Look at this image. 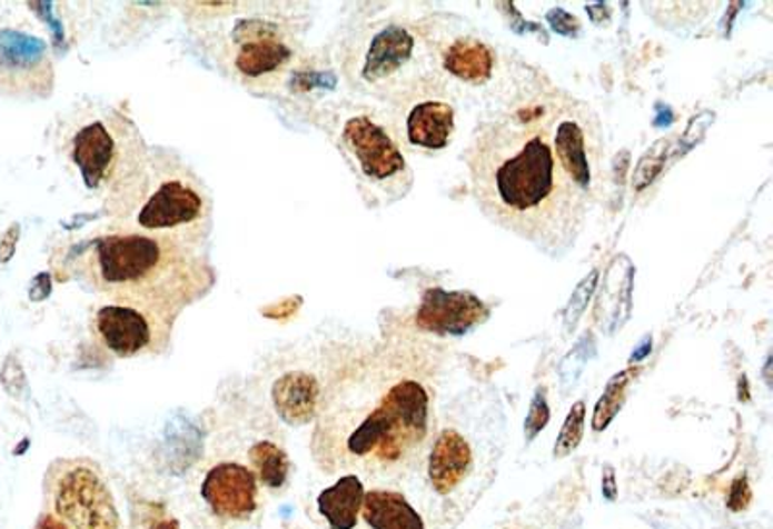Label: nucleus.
<instances>
[{
  "label": "nucleus",
  "mask_w": 773,
  "mask_h": 529,
  "mask_svg": "<svg viewBox=\"0 0 773 529\" xmlns=\"http://www.w3.org/2000/svg\"><path fill=\"white\" fill-rule=\"evenodd\" d=\"M468 167L476 199L492 221L545 250L575 240L588 196L561 169L547 107L482 128Z\"/></svg>",
  "instance_id": "nucleus-1"
},
{
  "label": "nucleus",
  "mask_w": 773,
  "mask_h": 529,
  "mask_svg": "<svg viewBox=\"0 0 773 529\" xmlns=\"http://www.w3.org/2000/svg\"><path fill=\"white\" fill-rule=\"evenodd\" d=\"M432 429V395L406 361L381 356L345 377L314 435L321 463L393 473L420 460Z\"/></svg>",
  "instance_id": "nucleus-2"
},
{
  "label": "nucleus",
  "mask_w": 773,
  "mask_h": 529,
  "mask_svg": "<svg viewBox=\"0 0 773 529\" xmlns=\"http://www.w3.org/2000/svg\"><path fill=\"white\" fill-rule=\"evenodd\" d=\"M81 269L115 302L146 306L172 319L214 282L211 267L192 248L118 228L91 240Z\"/></svg>",
  "instance_id": "nucleus-3"
},
{
  "label": "nucleus",
  "mask_w": 773,
  "mask_h": 529,
  "mask_svg": "<svg viewBox=\"0 0 773 529\" xmlns=\"http://www.w3.org/2000/svg\"><path fill=\"white\" fill-rule=\"evenodd\" d=\"M118 230L165 238L196 250L211 224V199L198 177L159 149L143 151L109 196Z\"/></svg>",
  "instance_id": "nucleus-4"
},
{
  "label": "nucleus",
  "mask_w": 773,
  "mask_h": 529,
  "mask_svg": "<svg viewBox=\"0 0 773 529\" xmlns=\"http://www.w3.org/2000/svg\"><path fill=\"white\" fill-rule=\"evenodd\" d=\"M136 130L118 117L93 120L72 140V161L80 167L89 188L117 184L132 169L146 148L133 143Z\"/></svg>",
  "instance_id": "nucleus-5"
},
{
  "label": "nucleus",
  "mask_w": 773,
  "mask_h": 529,
  "mask_svg": "<svg viewBox=\"0 0 773 529\" xmlns=\"http://www.w3.org/2000/svg\"><path fill=\"white\" fill-rule=\"evenodd\" d=\"M172 317L138 303L111 302L97 309L96 331L101 345L120 358H132L162 346Z\"/></svg>",
  "instance_id": "nucleus-6"
},
{
  "label": "nucleus",
  "mask_w": 773,
  "mask_h": 529,
  "mask_svg": "<svg viewBox=\"0 0 773 529\" xmlns=\"http://www.w3.org/2000/svg\"><path fill=\"white\" fill-rule=\"evenodd\" d=\"M592 117L571 101L549 109L553 151L561 169L586 196L596 191L597 141Z\"/></svg>",
  "instance_id": "nucleus-7"
},
{
  "label": "nucleus",
  "mask_w": 773,
  "mask_h": 529,
  "mask_svg": "<svg viewBox=\"0 0 773 529\" xmlns=\"http://www.w3.org/2000/svg\"><path fill=\"white\" fill-rule=\"evenodd\" d=\"M54 512L70 529L120 528L111 492L88 466H75L60 478Z\"/></svg>",
  "instance_id": "nucleus-8"
},
{
  "label": "nucleus",
  "mask_w": 773,
  "mask_h": 529,
  "mask_svg": "<svg viewBox=\"0 0 773 529\" xmlns=\"http://www.w3.org/2000/svg\"><path fill=\"white\" fill-rule=\"evenodd\" d=\"M486 303L470 292H447L442 288L427 290L416 325L422 331L435 335H464L486 321Z\"/></svg>",
  "instance_id": "nucleus-9"
},
{
  "label": "nucleus",
  "mask_w": 773,
  "mask_h": 529,
  "mask_svg": "<svg viewBox=\"0 0 773 529\" xmlns=\"http://www.w3.org/2000/svg\"><path fill=\"white\" fill-rule=\"evenodd\" d=\"M201 495L219 518L244 520L258 508V479L240 463H219L204 479Z\"/></svg>",
  "instance_id": "nucleus-10"
},
{
  "label": "nucleus",
  "mask_w": 773,
  "mask_h": 529,
  "mask_svg": "<svg viewBox=\"0 0 773 529\" xmlns=\"http://www.w3.org/2000/svg\"><path fill=\"white\" fill-rule=\"evenodd\" d=\"M345 143L371 180H387L405 169V157L384 128L369 118L356 117L345 126Z\"/></svg>",
  "instance_id": "nucleus-11"
},
{
  "label": "nucleus",
  "mask_w": 773,
  "mask_h": 529,
  "mask_svg": "<svg viewBox=\"0 0 773 529\" xmlns=\"http://www.w3.org/2000/svg\"><path fill=\"white\" fill-rule=\"evenodd\" d=\"M0 72L28 88L44 93L51 89V62L47 59V44L38 38L14 30L0 31Z\"/></svg>",
  "instance_id": "nucleus-12"
},
{
  "label": "nucleus",
  "mask_w": 773,
  "mask_h": 529,
  "mask_svg": "<svg viewBox=\"0 0 773 529\" xmlns=\"http://www.w3.org/2000/svg\"><path fill=\"white\" fill-rule=\"evenodd\" d=\"M472 468L470 445L455 429H445L435 439L429 455V479L439 495L455 491Z\"/></svg>",
  "instance_id": "nucleus-13"
},
{
  "label": "nucleus",
  "mask_w": 773,
  "mask_h": 529,
  "mask_svg": "<svg viewBox=\"0 0 773 529\" xmlns=\"http://www.w3.org/2000/svg\"><path fill=\"white\" fill-rule=\"evenodd\" d=\"M321 389L316 377L293 371L272 385V405L280 418L290 426H303L316 418Z\"/></svg>",
  "instance_id": "nucleus-14"
},
{
  "label": "nucleus",
  "mask_w": 773,
  "mask_h": 529,
  "mask_svg": "<svg viewBox=\"0 0 773 529\" xmlns=\"http://www.w3.org/2000/svg\"><path fill=\"white\" fill-rule=\"evenodd\" d=\"M413 36L405 28L389 26L371 39L361 74L371 83L385 80L405 67L413 57Z\"/></svg>",
  "instance_id": "nucleus-15"
},
{
  "label": "nucleus",
  "mask_w": 773,
  "mask_h": 529,
  "mask_svg": "<svg viewBox=\"0 0 773 529\" xmlns=\"http://www.w3.org/2000/svg\"><path fill=\"white\" fill-rule=\"evenodd\" d=\"M244 41L236 57V67L248 76H261L279 68L290 57L285 44L272 39L271 28L266 23L248 22L240 26Z\"/></svg>",
  "instance_id": "nucleus-16"
},
{
  "label": "nucleus",
  "mask_w": 773,
  "mask_h": 529,
  "mask_svg": "<svg viewBox=\"0 0 773 529\" xmlns=\"http://www.w3.org/2000/svg\"><path fill=\"white\" fill-rule=\"evenodd\" d=\"M366 489L358 476L348 473L319 492L317 510L324 516L331 529H354L358 523Z\"/></svg>",
  "instance_id": "nucleus-17"
},
{
  "label": "nucleus",
  "mask_w": 773,
  "mask_h": 529,
  "mask_svg": "<svg viewBox=\"0 0 773 529\" xmlns=\"http://www.w3.org/2000/svg\"><path fill=\"white\" fill-rule=\"evenodd\" d=\"M453 128H455L453 109L442 101L416 104L406 120L408 140L424 149L445 148L449 143Z\"/></svg>",
  "instance_id": "nucleus-18"
},
{
  "label": "nucleus",
  "mask_w": 773,
  "mask_h": 529,
  "mask_svg": "<svg viewBox=\"0 0 773 529\" xmlns=\"http://www.w3.org/2000/svg\"><path fill=\"white\" fill-rule=\"evenodd\" d=\"M361 516L374 529H426L422 516L400 492L385 489L366 492Z\"/></svg>",
  "instance_id": "nucleus-19"
},
{
  "label": "nucleus",
  "mask_w": 773,
  "mask_h": 529,
  "mask_svg": "<svg viewBox=\"0 0 773 529\" xmlns=\"http://www.w3.org/2000/svg\"><path fill=\"white\" fill-rule=\"evenodd\" d=\"M445 68L470 83H484L494 72V52L478 39L460 38L445 52Z\"/></svg>",
  "instance_id": "nucleus-20"
},
{
  "label": "nucleus",
  "mask_w": 773,
  "mask_h": 529,
  "mask_svg": "<svg viewBox=\"0 0 773 529\" xmlns=\"http://www.w3.org/2000/svg\"><path fill=\"white\" fill-rule=\"evenodd\" d=\"M641 373V368H626L618 371L617 376H613L605 387L604 395L597 400L594 418H592V429L594 431H604L612 423L615 416L621 412V408L625 405L626 390L631 387V382Z\"/></svg>",
  "instance_id": "nucleus-21"
},
{
  "label": "nucleus",
  "mask_w": 773,
  "mask_h": 529,
  "mask_svg": "<svg viewBox=\"0 0 773 529\" xmlns=\"http://www.w3.org/2000/svg\"><path fill=\"white\" fill-rule=\"evenodd\" d=\"M250 460L264 486L280 489L287 483L290 462H288L287 452L280 450L277 445L269 441L254 445L250 450Z\"/></svg>",
  "instance_id": "nucleus-22"
},
{
  "label": "nucleus",
  "mask_w": 773,
  "mask_h": 529,
  "mask_svg": "<svg viewBox=\"0 0 773 529\" xmlns=\"http://www.w3.org/2000/svg\"><path fill=\"white\" fill-rule=\"evenodd\" d=\"M584 423H586V405H584V400H578L573 405L565 423L561 427L559 437H557L555 449H553L555 458H565L578 449L582 437H584Z\"/></svg>",
  "instance_id": "nucleus-23"
},
{
  "label": "nucleus",
  "mask_w": 773,
  "mask_h": 529,
  "mask_svg": "<svg viewBox=\"0 0 773 529\" xmlns=\"http://www.w3.org/2000/svg\"><path fill=\"white\" fill-rule=\"evenodd\" d=\"M667 151H670V140H660L644 153L641 162L636 164V170H634V190H646L662 174L663 164H665V159H667Z\"/></svg>",
  "instance_id": "nucleus-24"
},
{
  "label": "nucleus",
  "mask_w": 773,
  "mask_h": 529,
  "mask_svg": "<svg viewBox=\"0 0 773 529\" xmlns=\"http://www.w3.org/2000/svg\"><path fill=\"white\" fill-rule=\"evenodd\" d=\"M597 277H599V271L594 269L586 279L582 280L581 285H578V288L575 290V295L571 298V303H568L567 311H565V329H567V331L575 329L578 319H581L582 313H584V309L588 306L589 296H592L594 288H596Z\"/></svg>",
  "instance_id": "nucleus-25"
},
{
  "label": "nucleus",
  "mask_w": 773,
  "mask_h": 529,
  "mask_svg": "<svg viewBox=\"0 0 773 529\" xmlns=\"http://www.w3.org/2000/svg\"><path fill=\"white\" fill-rule=\"evenodd\" d=\"M549 421V406H547V397H545V389L536 390V395L532 398L531 410H528V416L524 419V433H526V441H534L536 435L544 431L545 426Z\"/></svg>",
  "instance_id": "nucleus-26"
},
{
  "label": "nucleus",
  "mask_w": 773,
  "mask_h": 529,
  "mask_svg": "<svg viewBox=\"0 0 773 529\" xmlns=\"http://www.w3.org/2000/svg\"><path fill=\"white\" fill-rule=\"evenodd\" d=\"M588 346H592V339L589 337H584V339L575 346V350L568 353L567 358L561 363V382L563 387H568L578 379L581 376L582 368L586 366L588 361Z\"/></svg>",
  "instance_id": "nucleus-27"
},
{
  "label": "nucleus",
  "mask_w": 773,
  "mask_h": 529,
  "mask_svg": "<svg viewBox=\"0 0 773 529\" xmlns=\"http://www.w3.org/2000/svg\"><path fill=\"white\" fill-rule=\"evenodd\" d=\"M547 22L552 26L553 31H557L561 36H576L581 30V23L575 16L568 14L563 8H553L547 12Z\"/></svg>",
  "instance_id": "nucleus-28"
},
{
  "label": "nucleus",
  "mask_w": 773,
  "mask_h": 529,
  "mask_svg": "<svg viewBox=\"0 0 773 529\" xmlns=\"http://www.w3.org/2000/svg\"><path fill=\"white\" fill-rule=\"evenodd\" d=\"M604 495L607 499H615L617 495V487H615V473H613L612 468H607L604 476Z\"/></svg>",
  "instance_id": "nucleus-29"
},
{
  "label": "nucleus",
  "mask_w": 773,
  "mask_h": 529,
  "mask_svg": "<svg viewBox=\"0 0 773 529\" xmlns=\"http://www.w3.org/2000/svg\"><path fill=\"white\" fill-rule=\"evenodd\" d=\"M38 529H70L67 523L62 522L57 516H44L39 522Z\"/></svg>",
  "instance_id": "nucleus-30"
},
{
  "label": "nucleus",
  "mask_w": 773,
  "mask_h": 529,
  "mask_svg": "<svg viewBox=\"0 0 773 529\" xmlns=\"http://www.w3.org/2000/svg\"><path fill=\"white\" fill-rule=\"evenodd\" d=\"M650 350H652V339H646L644 340V345H641V348L633 353V361H641Z\"/></svg>",
  "instance_id": "nucleus-31"
},
{
  "label": "nucleus",
  "mask_w": 773,
  "mask_h": 529,
  "mask_svg": "<svg viewBox=\"0 0 773 529\" xmlns=\"http://www.w3.org/2000/svg\"><path fill=\"white\" fill-rule=\"evenodd\" d=\"M151 529H178L177 520H165V522H159Z\"/></svg>",
  "instance_id": "nucleus-32"
}]
</instances>
